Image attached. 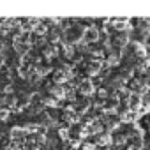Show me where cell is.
Returning <instances> with one entry per match:
<instances>
[{
	"mask_svg": "<svg viewBox=\"0 0 150 150\" xmlns=\"http://www.w3.org/2000/svg\"><path fill=\"white\" fill-rule=\"evenodd\" d=\"M57 53H58V48L55 44H50V46L44 48V57L46 58H53V57H57Z\"/></svg>",
	"mask_w": 150,
	"mask_h": 150,
	"instance_id": "8",
	"label": "cell"
},
{
	"mask_svg": "<svg viewBox=\"0 0 150 150\" xmlns=\"http://www.w3.org/2000/svg\"><path fill=\"white\" fill-rule=\"evenodd\" d=\"M127 41H129V37H127L125 34H122V35H117V37L113 39L115 46H125V44H127Z\"/></svg>",
	"mask_w": 150,
	"mask_h": 150,
	"instance_id": "11",
	"label": "cell"
},
{
	"mask_svg": "<svg viewBox=\"0 0 150 150\" xmlns=\"http://www.w3.org/2000/svg\"><path fill=\"white\" fill-rule=\"evenodd\" d=\"M110 143H111V136L110 134H101L99 139H97V145H101V146H106Z\"/></svg>",
	"mask_w": 150,
	"mask_h": 150,
	"instance_id": "12",
	"label": "cell"
},
{
	"mask_svg": "<svg viewBox=\"0 0 150 150\" xmlns=\"http://www.w3.org/2000/svg\"><path fill=\"white\" fill-rule=\"evenodd\" d=\"M118 62H120V57H118V55H115V53H113V55H110V57L106 58V64H108V65H117Z\"/></svg>",
	"mask_w": 150,
	"mask_h": 150,
	"instance_id": "13",
	"label": "cell"
},
{
	"mask_svg": "<svg viewBox=\"0 0 150 150\" xmlns=\"http://www.w3.org/2000/svg\"><path fill=\"white\" fill-rule=\"evenodd\" d=\"M58 134H60V138L67 139V138H69V129H60V131H58Z\"/></svg>",
	"mask_w": 150,
	"mask_h": 150,
	"instance_id": "15",
	"label": "cell"
},
{
	"mask_svg": "<svg viewBox=\"0 0 150 150\" xmlns=\"http://www.w3.org/2000/svg\"><path fill=\"white\" fill-rule=\"evenodd\" d=\"M115 30H125L127 28V20H111Z\"/></svg>",
	"mask_w": 150,
	"mask_h": 150,
	"instance_id": "10",
	"label": "cell"
},
{
	"mask_svg": "<svg viewBox=\"0 0 150 150\" xmlns=\"http://www.w3.org/2000/svg\"><path fill=\"white\" fill-rule=\"evenodd\" d=\"M50 94L53 96V99H60V97H65V90L62 85H55L50 88Z\"/></svg>",
	"mask_w": 150,
	"mask_h": 150,
	"instance_id": "6",
	"label": "cell"
},
{
	"mask_svg": "<svg viewBox=\"0 0 150 150\" xmlns=\"http://www.w3.org/2000/svg\"><path fill=\"white\" fill-rule=\"evenodd\" d=\"M7 118H9V110L2 108L0 110V120H7Z\"/></svg>",
	"mask_w": 150,
	"mask_h": 150,
	"instance_id": "14",
	"label": "cell"
},
{
	"mask_svg": "<svg viewBox=\"0 0 150 150\" xmlns=\"http://www.w3.org/2000/svg\"><path fill=\"white\" fill-rule=\"evenodd\" d=\"M78 90H80V94H83V96H90V94H94L96 87H94L92 80H81V81H80Z\"/></svg>",
	"mask_w": 150,
	"mask_h": 150,
	"instance_id": "2",
	"label": "cell"
},
{
	"mask_svg": "<svg viewBox=\"0 0 150 150\" xmlns=\"http://www.w3.org/2000/svg\"><path fill=\"white\" fill-rule=\"evenodd\" d=\"M136 111H132V110H127V111H124L122 115H120V120L122 122H132V120H136Z\"/></svg>",
	"mask_w": 150,
	"mask_h": 150,
	"instance_id": "7",
	"label": "cell"
},
{
	"mask_svg": "<svg viewBox=\"0 0 150 150\" xmlns=\"http://www.w3.org/2000/svg\"><path fill=\"white\" fill-rule=\"evenodd\" d=\"M81 41H83L85 44L97 42V41H99V30H97L96 27H87V28H83V37H81Z\"/></svg>",
	"mask_w": 150,
	"mask_h": 150,
	"instance_id": "1",
	"label": "cell"
},
{
	"mask_svg": "<svg viewBox=\"0 0 150 150\" xmlns=\"http://www.w3.org/2000/svg\"><path fill=\"white\" fill-rule=\"evenodd\" d=\"M145 53H146V57H150V44L145 46Z\"/></svg>",
	"mask_w": 150,
	"mask_h": 150,
	"instance_id": "17",
	"label": "cell"
},
{
	"mask_svg": "<svg viewBox=\"0 0 150 150\" xmlns=\"http://www.w3.org/2000/svg\"><path fill=\"white\" fill-rule=\"evenodd\" d=\"M129 141H131L129 150H141V148H143V141H141L139 136H138V138H129Z\"/></svg>",
	"mask_w": 150,
	"mask_h": 150,
	"instance_id": "9",
	"label": "cell"
},
{
	"mask_svg": "<svg viewBox=\"0 0 150 150\" xmlns=\"http://www.w3.org/2000/svg\"><path fill=\"white\" fill-rule=\"evenodd\" d=\"M25 136H27V131L25 129H20V127H14L13 131H11V138H13V141H23L25 139Z\"/></svg>",
	"mask_w": 150,
	"mask_h": 150,
	"instance_id": "5",
	"label": "cell"
},
{
	"mask_svg": "<svg viewBox=\"0 0 150 150\" xmlns=\"http://www.w3.org/2000/svg\"><path fill=\"white\" fill-rule=\"evenodd\" d=\"M2 65H4V55L0 53V67H2Z\"/></svg>",
	"mask_w": 150,
	"mask_h": 150,
	"instance_id": "18",
	"label": "cell"
},
{
	"mask_svg": "<svg viewBox=\"0 0 150 150\" xmlns=\"http://www.w3.org/2000/svg\"><path fill=\"white\" fill-rule=\"evenodd\" d=\"M103 69V62L101 60H90L88 62V65H87V71H88V74H90V76H94V74H97L99 71Z\"/></svg>",
	"mask_w": 150,
	"mask_h": 150,
	"instance_id": "3",
	"label": "cell"
},
{
	"mask_svg": "<svg viewBox=\"0 0 150 150\" xmlns=\"http://www.w3.org/2000/svg\"><path fill=\"white\" fill-rule=\"evenodd\" d=\"M97 96H99V97H101V99H104V97H106V96H108V92H106V90H104V88H101V90H97Z\"/></svg>",
	"mask_w": 150,
	"mask_h": 150,
	"instance_id": "16",
	"label": "cell"
},
{
	"mask_svg": "<svg viewBox=\"0 0 150 150\" xmlns=\"http://www.w3.org/2000/svg\"><path fill=\"white\" fill-rule=\"evenodd\" d=\"M87 134H99L101 131H103V124L99 122V120H94V122H90L88 125H87Z\"/></svg>",
	"mask_w": 150,
	"mask_h": 150,
	"instance_id": "4",
	"label": "cell"
}]
</instances>
